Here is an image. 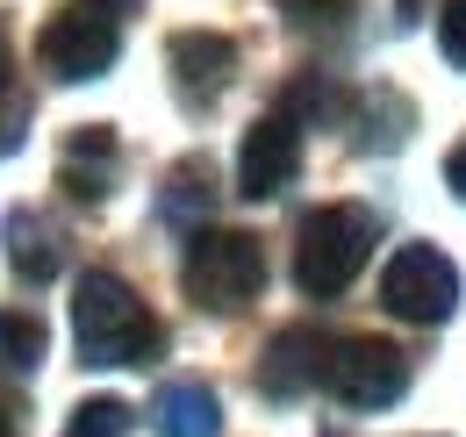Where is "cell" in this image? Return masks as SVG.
<instances>
[{
	"mask_svg": "<svg viewBox=\"0 0 466 437\" xmlns=\"http://www.w3.org/2000/svg\"><path fill=\"white\" fill-rule=\"evenodd\" d=\"M116 165H122V144L108 122H86L72 129V144L58 151V187L72 201H108L116 194Z\"/></svg>",
	"mask_w": 466,
	"mask_h": 437,
	"instance_id": "cell-9",
	"label": "cell"
},
{
	"mask_svg": "<svg viewBox=\"0 0 466 437\" xmlns=\"http://www.w3.org/2000/svg\"><path fill=\"white\" fill-rule=\"evenodd\" d=\"M323 387L345 409H388L409 394V351L388 337H338L323 359Z\"/></svg>",
	"mask_w": 466,
	"mask_h": 437,
	"instance_id": "cell-5",
	"label": "cell"
},
{
	"mask_svg": "<svg viewBox=\"0 0 466 437\" xmlns=\"http://www.w3.org/2000/svg\"><path fill=\"white\" fill-rule=\"evenodd\" d=\"M438 51H445V65L466 72V0H445V15H438Z\"/></svg>",
	"mask_w": 466,
	"mask_h": 437,
	"instance_id": "cell-18",
	"label": "cell"
},
{
	"mask_svg": "<svg viewBox=\"0 0 466 437\" xmlns=\"http://www.w3.org/2000/svg\"><path fill=\"white\" fill-rule=\"evenodd\" d=\"M0 244H7V266H15V279H29V287L58 279V266H65V229L44 216V208H7V222H0Z\"/></svg>",
	"mask_w": 466,
	"mask_h": 437,
	"instance_id": "cell-11",
	"label": "cell"
},
{
	"mask_svg": "<svg viewBox=\"0 0 466 437\" xmlns=\"http://www.w3.org/2000/svg\"><path fill=\"white\" fill-rule=\"evenodd\" d=\"M44 359V323L29 309H0V381H29Z\"/></svg>",
	"mask_w": 466,
	"mask_h": 437,
	"instance_id": "cell-13",
	"label": "cell"
},
{
	"mask_svg": "<svg viewBox=\"0 0 466 437\" xmlns=\"http://www.w3.org/2000/svg\"><path fill=\"white\" fill-rule=\"evenodd\" d=\"M445 187L466 201V144H452V158H445Z\"/></svg>",
	"mask_w": 466,
	"mask_h": 437,
	"instance_id": "cell-19",
	"label": "cell"
},
{
	"mask_svg": "<svg viewBox=\"0 0 466 437\" xmlns=\"http://www.w3.org/2000/svg\"><path fill=\"white\" fill-rule=\"evenodd\" d=\"M166 65H173L179 108H216L237 79V44L223 29H179L173 44H166Z\"/></svg>",
	"mask_w": 466,
	"mask_h": 437,
	"instance_id": "cell-8",
	"label": "cell"
},
{
	"mask_svg": "<svg viewBox=\"0 0 466 437\" xmlns=\"http://www.w3.org/2000/svg\"><path fill=\"white\" fill-rule=\"evenodd\" d=\"M129 401H116V394H94V401H79L72 409V423H65V437H129Z\"/></svg>",
	"mask_w": 466,
	"mask_h": 437,
	"instance_id": "cell-16",
	"label": "cell"
},
{
	"mask_svg": "<svg viewBox=\"0 0 466 437\" xmlns=\"http://www.w3.org/2000/svg\"><path fill=\"white\" fill-rule=\"evenodd\" d=\"M294 172H301V122L288 108L258 115L244 129V151H237V194L244 201H273V194L294 187Z\"/></svg>",
	"mask_w": 466,
	"mask_h": 437,
	"instance_id": "cell-7",
	"label": "cell"
},
{
	"mask_svg": "<svg viewBox=\"0 0 466 437\" xmlns=\"http://www.w3.org/2000/svg\"><path fill=\"white\" fill-rule=\"evenodd\" d=\"M72 344L86 366H151L166 351V330L122 273H86L72 294Z\"/></svg>",
	"mask_w": 466,
	"mask_h": 437,
	"instance_id": "cell-1",
	"label": "cell"
},
{
	"mask_svg": "<svg viewBox=\"0 0 466 437\" xmlns=\"http://www.w3.org/2000/svg\"><path fill=\"white\" fill-rule=\"evenodd\" d=\"M373 244H380V216L373 208H359V201L316 208V216L301 222V244H294V287L309 301H338L351 279L366 273Z\"/></svg>",
	"mask_w": 466,
	"mask_h": 437,
	"instance_id": "cell-2",
	"label": "cell"
},
{
	"mask_svg": "<svg viewBox=\"0 0 466 437\" xmlns=\"http://www.w3.org/2000/svg\"><path fill=\"white\" fill-rule=\"evenodd\" d=\"M380 301L402 323H445L460 309V266L438 244H402L388 259V273H380Z\"/></svg>",
	"mask_w": 466,
	"mask_h": 437,
	"instance_id": "cell-6",
	"label": "cell"
},
{
	"mask_svg": "<svg viewBox=\"0 0 466 437\" xmlns=\"http://www.w3.org/2000/svg\"><path fill=\"white\" fill-rule=\"evenodd\" d=\"M323 359H330V344H323L309 323H288L273 344H266V359H258V387H266L273 401H294L301 387L323 381Z\"/></svg>",
	"mask_w": 466,
	"mask_h": 437,
	"instance_id": "cell-10",
	"label": "cell"
},
{
	"mask_svg": "<svg viewBox=\"0 0 466 437\" xmlns=\"http://www.w3.org/2000/svg\"><path fill=\"white\" fill-rule=\"evenodd\" d=\"M179 279H187V301L208 309V316H237L244 301H258L266 287V251L258 237L244 229H194L187 259H179Z\"/></svg>",
	"mask_w": 466,
	"mask_h": 437,
	"instance_id": "cell-3",
	"label": "cell"
},
{
	"mask_svg": "<svg viewBox=\"0 0 466 437\" xmlns=\"http://www.w3.org/2000/svg\"><path fill=\"white\" fill-rule=\"evenodd\" d=\"M223 431V401L201 381H166L151 394V437H216Z\"/></svg>",
	"mask_w": 466,
	"mask_h": 437,
	"instance_id": "cell-12",
	"label": "cell"
},
{
	"mask_svg": "<svg viewBox=\"0 0 466 437\" xmlns=\"http://www.w3.org/2000/svg\"><path fill=\"white\" fill-rule=\"evenodd\" d=\"M0 437H15V416H7V409H0Z\"/></svg>",
	"mask_w": 466,
	"mask_h": 437,
	"instance_id": "cell-21",
	"label": "cell"
},
{
	"mask_svg": "<svg viewBox=\"0 0 466 437\" xmlns=\"http://www.w3.org/2000/svg\"><path fill=\"white\" fill-rule=\"evenodd\" d=\"M280 7H288L294 29H345L359 0H280Z\"/></svg>",
	"mask_w": 466,
	"mask_h": 437,
	"instance_id": "cell-17",
	"label": "cell"
},
{
	"mask_svg": "<svg viewBox=\"0 0 466 437\" xmlns=\"http://www.w3.org/2000/svg\"><path fill=\"white\" fill-rule=\"evenodd\" d=\"M208 158H179L173 172H166V194H158V216L166 222H194V216H208Z\"/></svg>",
	"mask_w": 466,
	"mask_h": 437,
	"instance_id": "cell-15",
	"label": "cell"
},
{
	"mask_svg": "<svg viewBox=\"0 0 466 437\" xmlns=\"http://www.w3.org/2000/svg\"><path fill=\"white\" fill-rule=\"evenodd\" d=\"M94 7H108V15H122V7H137V0H94Z\"/></svg>",
	"mask_w": 466,
	"mask_h": 437,
	"instance_id": "cell-20",
	"label": "cell"
},
{
	"mask_svg": "<svg viewBox=\"0 0 466 437\" xmlns=\"http://www.w3.org/2000/svg\"><path fill=\"white\" fill-rule=\"evenodd\" d=\"M22 144H29V94H22V79H15V36H7V22H0V158L22 151Z\"/></svg>",
	"mask_w": 466,
	"mask_h": 437,
	"instance_id": "cell-14",
	"label": "cell"
},
{
	"mask_svg": "<svg viewBox=\"0 0 466 437\" xmlns=\"http://www.w3.org/2000/svg\"><path fill=\"white\" fill-rule=\"evenodd\" d=\"M122 57V29L108 7H94V0H72L58 7L51 22H44V36H36V65L51 72V79H101L108 65Z\"/></svg>",
	"mask_w": 466,
	"mask_h": 437,
	"instance_id": "cell-4",
	"label": "cell"
}]
</instances>
